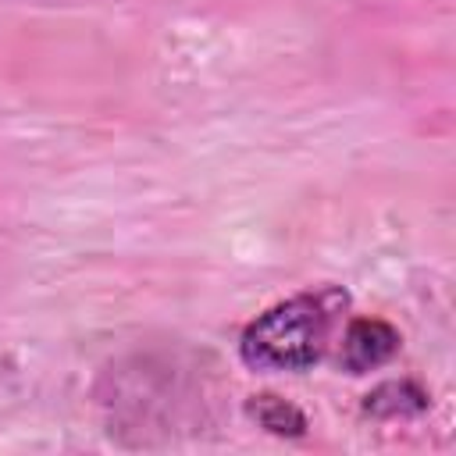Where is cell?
I'll list each match as a JSON object with an SVG mask.
<instances>
[{
  "mask_svg": "<svg viewBox=\"0 0 456 456\" xmlns=\"http://www.w3.org/2000/svg\"><path fill=\"white\" fill-rule=\"evenodd\" d=\"M349 289L324 281L292 292L256 314L239 335V360L260 374H299L317 367L349 317Z\"/></svg>",
  "mask_w": 456,
  "mask_h": 456,
  "instance_id": "cell-1",
  "label": "cell"
},
{
  "mask_svg": "<svg viewBox=\"0 0 456 456\" xmlns=\"http://www.w3.org/2000/svg\"><path fill=\"white\" fill-rule=\"evenodd\" d=\"M403 349V335L395 324L381 317H346L338 335V367L346 374H367L395 360Z\"/></svg>",
  "mask_w": 456,
  "mask_h": 456,
  "instance_id": "cell-2",
  "label": "cell"
},
{
  "mask_svg": "<svg viewBox=\"0 0 456 456\" xmlns=\"http://www.w3.org/2000/svg\"><path fill=\"white\" fill-rule=\"evenodd\" d=\"M246 417L264 428L267 435H278V438H303L306 435V413L299 406H292L289 399L274 395V392H256L246 399Z\"/></svg>",
  "mask_w": 456,
  "mask_h": 456,
  "instance_id": "cell-3",
  "label": "cell"
},
{
  "mask_svg": "<svg viewBox=\"0 0 456 456\" xmlns=\"http://www.w3.org/2000/svg\"><path fill=\"white\" fill-rule=\"evenodd\" d=\"M428 406H431L428 392L410 378L381 381L363 395V413H374V417H413V413H424Z\"/></svg>",
  "mask_w": 456,
  "mask_h": 456,
  "instance_id": "cell-4",
  "label": "cell"
}]
</instances>
